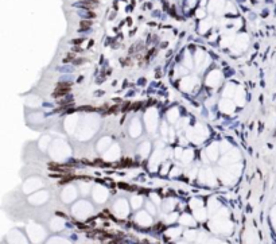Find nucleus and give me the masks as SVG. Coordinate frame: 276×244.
<instances>
[{"label":"nucleus","instance_id":"3","mask_svg":"<svg viewBox=\"0 0 276 244\" xmlns=\"http://www.w3.org/2000/svg\"><path fill=\"white\" fill-rule=\"evenodd\" d=\"M73 50H74V51H81L80 47H73Z\"/></svg>","mask_w":276,"mask_h":244},{"label":"nucleus","instance_id":"2","mask_svg":"<svg viewBox=\"0 0 276 244\" xmlns=\"http://www.w3.org/2000/svg\"><path fill=\"white\" fill-rule=\"evenodd\" d=\"M80 24L82 26V27H89V26H92V22H90V20H86V19H85V20H81Z\"/></svg>","mask_w":276,"mask_h":244},{"label":"nucleus","instance_id":"1","mask_svg":"<svg viewBox=\"0 0 276 244\" xmlns=\"http://www.w3.org/2000/svg\"><path fill=\"white\" fill-rule=\"evenodd\" d=\"M82 16H84L85 19H94V18H96V14L92 12V11H88V12H85Z\"/></svg>","mask_w":276,"mask_h":244}]
</instances>
